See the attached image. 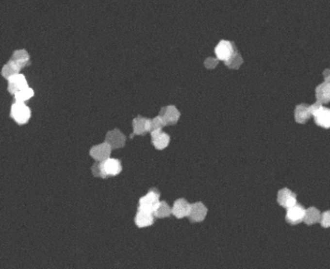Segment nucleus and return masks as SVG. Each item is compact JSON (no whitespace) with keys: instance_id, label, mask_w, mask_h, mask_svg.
<instances>
[{"instance_id":"nucleus-1","label":"nucleus","mask_w":330,"mask_h":269,"mask_svg":"<svg viewBox=\"0 0 330 269\" xmlns=\"http://www.w3.org/2000/svg\"><path fill=\"white\" fill-rule=\"evenodd\" d=\"M160 203V192L157 189H150L149 192L140 199L138 202V210L145 211V213L153 214L154 210Z\"/></svg>"},{"instance_id":"nucleus-2","label":"nucleus","mask_w":330,"mask_h":269,"mask_svg":"<svg viewBox=\"0 0 330 269\" xmlns=\"http://www.w3.org/2000/svg\"><path fill=\"white\" fill-rule=\"evenodd\" d=\"M11 117L14 119V121L18 123V125H26L29 121L30 117H32V111L30 108L24 104V102H17L15 101L11 106Z\"/></svg>"},{"instance_id":"nucleus-3","label":"nucleus","mask_w":330,"mask_h":269,"mask_svg":"<svg viewBox=\"0 0 330 269\" xmlns=\"http://www.w3.org/2000/svg\"><path fill=\"white\" fill-rule=\"evenodd\" d=\"M236 51H238L236 49V46L233 42L226 40H221L215 46L214 53L216 55V58L221 61L229 60L231 56H233Z\"/></svg>"},{"instance_id":"nucleus-4","label":"nucleus","mask_w":330,"mask_h":269,"mask_svg":"<svg viewBox=\"0 0 330 269\" xmlns=\"http://www.w3.org/2000/svg\"><path fill=\"white\" fill-rule=\"evenodd\" d=\"M305 214H306L305 207L300 204L296 203L295 205L290 207V208H287L286 215H285V221L291 225H297L303 221Z\"/></svg>"},{"instance_id":"nucleus-5","label":"nucleus","mask_w":330,"mask_h":269,"mask_svg":"<svg viewBox=\"0 0 330 269\" xmlns=\"http://www.w3.org/2000/svg\"><path fill=\"white\" fill-rule=\"evenodd\" d=\"M160 116L163 119L165 126H172L177 123L180 118V112L178 108L174 105H167L161 108L160 111Z\"/></svg>"},{"instance_id":"nucleus-6","label":"nucleus","mask_w":330,"mask_h":269,"mask_svg":"<svg viewBox=\"0 0 330 269\" xmlns=\"http://www.w3.org/2000/svg\"><path fill=\"white\" fill-rule=\"evenodd\" d=\"M277 202L283 208H290L297 203V195L287 188L279 190L277 195Z\"/></svg>"},{"instance_id":"nucleus-7","label":"nucleus","mask_w":330,"mask_h":269,"mask_svg":"<svg viewBox=\"0 0 330 269\" xmlns=\"http://www.w3.org/2000/svg\"><path fill=\"white\" fill-rule=\"evenodd\" d=\"M207 207L202 202H197V203L191 205L188 218L193 223H198V222L205 220L206 216H207Z\"/></svg>"},{"instance_id":"nucleus-8","label":"nucleus","mask_w":330,"mask_h":269,"mask_svg":"<svg viewBox=\"0 0 330 269\" xmlns=\"http://www.w3.org/2000/svg\"><path fill=\"white\" fill-rule=\"evenodd\" d=\"M105 142L112 148H122L126 145V136L119 129H114V130H111L106 133Z\"/></svg>"},{"instance_id":"nucleus-9","label":"nucleus","mask_w":330,"mask_h":269,"mask_svg":"<svg viewBox=\"0 0 330 269\" xmlns=\"http://www.w3.org/2000/svg\"><path fill=\"white\" fill-rule=\"evenodd\" d=\"M112 149L113 148L110 146V145H108L106 142H104L100 145H96V146L92 147L90 149L89 154L91 156V158H94L95 160H97V161L102 162L110 158Z\"/></svg>"},{"instance_id":"nucleus-10","label":"nucleus","mask_w":330,"mask_h":269,"mask_svg":"<svg viewBox=\"0 0 330 269\" xmlns=\"http://www.w3.org/2000/svg\"><path fill=\"white\" fill-rule=\"evenodd\" d=\"M27 87L29 86L27 84V81H26V77L23 74L18 73L8 80V91L13 96Z\"/></svg>"},{"instance_id":"nucleus-11","label":"nucleus","mask_w":330,"mask_h":269,"mask_svg":"<svg viewBox=\"0 0 330 269\" xmlns=\"http://www.w3.org/2000/svg\"><path fill=\"white\" fill-rule=\"evenodd\" d=\"M102 168L106 177L108 176H117L121 173L122 165L120 160L118 159H111L108 158L105 161H102Z\"/></svg>"},{"instance_id":"nucleus-12","label":"nucleus","mask_w":330,"mask_h":269,"mask_svg":"<svg viewBox=\"0 0 330 269\" xmlns=\"http://www.w3.org/2000/svg\"><path fill=\"white\" fill-rule=\"evenodd\" d=\"M151 119L142 116H137L133 119V133L134 135H145L147 132H150Z\"/></svg>"},{"instance_id":"nucleus-13","label":"nucleus","mask_w":330,"mask_h":269,"mask_svg":"<svg viewBox=\"0 0 330 269\" xmlns=\"http://www.w3.org/2000/svg\"><path fill=\"white\" fill-rule=\"evenodd\" d=\"M150 134L152 145L158 151H163V149L168 146L169 142H171V136L167 133L162 132V130L150 132Z\"/></svg>"},{"instance_id":"nucleus-14","label":"nucleus","mask_w":330,"mask_h":269,"mask_svg":"<svg viewBox=\"0 0 330 269\" xmlns=\"http://www.w3.org/2000/svg\"><path fill=\"white\" fill-rule=\"evenodd\" d=\"M191 205L184 199H178L174 203L172 208V214L176 217L177 219H182L184 217H188L190 213Z\"/></svg>"},{"instance_id":"nucleus-15","label":"nucleus","mask_w":330,"mask_h":269,"mask_svg":"<svg viewBox=\"0 0 330 269\" xmlns=\"http://www.w3.org/2000/svg\"><path fill=\"white\" fill-rule=\"evenodd\" d=\"M313 117L317 126L324 129H330V108L322 106L316 113H314Z\"/></svg>"},{"instance_id":"nucleus-16","label":"nucleus","mask_w":330,"mask_h":269,"mask_svg":"<svg viewBox=\"0 0 330 269\" xmlns=\"http://www.w3.org/2000/svg\"><path fill=\"white\" fill-rule=\"evenodd\" d=\"M312 114L310 112V105L307 104H299L296 106L295 111H294V117H295V121L297 123H306Z\"/></svg>"},{"instance_id":"nucleus-17","label":"nucleus","mask_w":330,"mask_h":269,"mask_svg":"<svg viewBox=\"0 0 330 269\" xmlns=\"http://www.w3.org/2000/svg\"><path fill=\"white\" fill-rule=\"evenodd\" d=\"M154 222V216L153 214L145 213V211L137 210V214L134 218V223L137 227L143 229V227L151 226Z\"/></svg>"},{"instance_id":"nucleus-18","label":"nucleus","mask_w":330,"mask_h":269,"mask_svg":"<svg viewBox=\"0 0 330 269\" xmlns=\"http://www.w3.org/2000/svg\"><path fill=\"white\" fill-rule=\"evenodd\" d=\"M315 96L316 100L321 102L322 104H326V103L330 102V83L324 82L319 84L315 89Z\"/></svg>"},{"instance_id":"nucleus-19","label":"nucleus","mask_w":330,"mask_h":269,"mask_svg":"<svg viewBox=\"0 0 330 269\" xmlns=\"http://www.w3.org/2000/svg\"><path fill=\"white\" fill-rule=\"evenodd\" d=\"M11 60L14 64H16L20 69H23L25 67L30 65V56L26 50H15L11 57Z\"/></svg>"},{"instance_id":"nucleus-20","label":"nucleus","mask_w":330,"mask_h":269,"mask_svg":"<svg viewBox=\"0 0 330 269\" xmlns=\"http://www.w3.org/2000/svg\"><path fill=\"white\" fill-rule=\"evenodd\" d=\"M322 214L315 207H309L308 209H306L305 218H303V222L307 225H313L317 223V222L321 221Z\"/></svg>"},{"instance_id":"nucleus-21","label":"nucleus","mask_w":330,"mask_h":269,"mask_svg":"<svg viewBox=\"0 0 330 269\" xmlns=\"http://www.w3.org/2000/svg\"><path fill=\"white\" fill-rule=\"evenodd\" d=\"M20 70L22 69H20L16 64H14L13 61L10 59L9 63L3 66V68L1 70V75L4 77V79L9 80L10 77H12L13 75L18 74Z\"/></svg>"},{"instance_id":"nucleus-22","label":"nucleus","mask_w":330,"mask_h":269,"mask_svg":"<svg viewBox=\"0 0 330 269\" xmlns=\"http://www.w3.org/2000/svg\"><path fill=\"white\" fill-rule=\"evenodd\" d=\"M172 214V208L169 207V205L166 203V202H160L157 209L154 210L153 216L157 217L159 219H163V218H167V217L171 216Z\"/></svg>"},{"instance_id":"nucleus-23","label":"nucleus","mask_w":330,"mask_h":269,"mask_svg":"<svg viewBox=\"0 0 330 269\" xmlns=\"http://www.w3.org/2000/svg\"><path fill=\"white\" fill-rule=\"evenodd\" d=\"M33 96H34V91L33 88L27 87V88H25V89L17 92L16 95H14V98H15V101H17V102H26L32 99Z\"/></svg>"},{"instance_id":"nucleus-24","label":"nucleus","mask_w":330,"mask_h":269,"mask_svg":"<svg viewBox=\"0 0 330 269\" xmlns=\"http://www.w3.org/2000/svg\"><path fill=\"white\" fill-rule=\"evenodd\" d=\"M242 61H244L242 60V57L240 56L238 51H236V53L231 56L229 60L224 61V64L226 67H228V68L237 70V69H239V67L242 65Z\"/></svg>"},{"instance_id":"nucleus-25","label":"nucleus","mask_w":330,"mask_h":269,"mask_svg":"<svg viewBox=\"0 0 330 269\" xmlns=\"http://www.w3.org/2000/svg\"><path fill=\"white\" fill-rule=\"evenodd\" d=\"M165 127V123L163 121V119L161 118V116H157L154 117L153 119H151V122H150V132H154V131H160L162 130V128Z\"/></svg>"},{"instance_id":"nucleus-26","label":"nucleus","mask_w":330,"mask_h":269,"mask_svg":"<svg viewBox=\"0 0 330 269\" xmlns=\"http://www.w3.org/2000/svg\"><path fill=\"white\" fill-rule=\"evenodd\" d=\"M91 172L94 174L95 177H101V178H106V176L103 172V168H102V164L101 162H96L94 165L91 167Z\"/></svg>"},{"instance_id":"nucleus-27","label":"nucleus","mask_w":330,"mask_h":269,"mask_svg":"<svg viewBox=\"0 0 330 269\" xmlns=\"http://www.w3.org/2000/svg\"><path fill=\"white\" fill-rule=\"evenodd\" d=\"M319 223H321L322 227H324V229H328V227H330V210L325 211V213L322 214Z\"/></svg>"},{"instance_id":"nucleus-28","label":"nucleus","mask_w":330,"mask_h":269,"mask_svg":"<svg viewBox=\"0 0 330 269\" xmlns=\"http://www.w3.org/2000/svg\"><path fill=\"white\" fill-rule=\"evenodd\" d=\"M218 63H219V59L218 58H211V57H210V58H207V59L205 60V67L207 69L211 70V69L215 68L216 65H218Z\"/></svg>"},{"instance_id":"nucleus-29","label":"nucleus","mask_w":330,"mask_h":269,"mask_svg":"<svg viewBox=\"0 0 330 269\" xmlns=\"http://www.w3.org/2000/svg\"><path fill=\"white\" fill-rule=\"evenodd\" d=\"M322 106H323V105H322V103H321V102H318V101H317L316 103H314V104L310 105V112H311V114H312V116L314 115V113H316Z\"/></svg>"},{"instance_id":"nucleus-30","label":"nucleus","mask_w":330,"mask_h":269,"mask_svg":"<svg viewBox=\"0 0 330 269\" xmlns=\"http://www.w3.org/2000/svg\"><path fill=\"white\" fill-rule=\"evenodd\" d=\"M323 76L325 79V82H329L330 83V69H326L324 71Z\"/></svg>"}]
</instances>
